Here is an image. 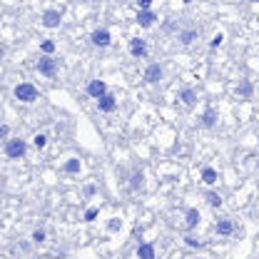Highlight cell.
<instances>
[{"label":"cell","instance_id":"1","mask_svg":"<svg viewBox=\"0 0 259 259\" xmlns=\"http://www.w3.org/2000/svg\"><path fill=\"white\" fill-rule=\"evenodd\" d=\"M28 147H30V142L25 137H8L3 142V155L8 160H23L28 155Z\"/></svg>","mask_w":259,"mask_h":259},{"label":"cell","instance_id":"2","mask_svg":"<svg viewBox=\"0 0 259 259\" xmlns=\"http://www.w3.org/2000/svg\"><path fill=\"white\" fill-rule=\"evenodd\" d=\"M13 97H15L18 102H23V105H33V102L40 100V90H38L33 83H18V85L13 87Z\"/></svg>","mask_w":259,"mask_h":259},{"label":"cell","instance_id":"3","mask_svg":"<svg viewBox=\"0 0 259 259\" xmlns=\"http://www.w3.org/2000/svg\"><path fill=\"white\" fill-rule=\"evenodd\" d=\"M35 70L43 75V78H48V80H53L55 75H58V70H60V60L55 58V55H43L40 60H38V65H35Z\"/></svg>","mask_w":259,"mask_h":259},{"label":"cell","instance_id":"4","mask_svg":"<svg viewBox=\"0 0 259 259\" xmlns=\"http://www.w3.org/2000/svg\"><path fill=\"white\" fill-rule=\"evenodd\" d=\"M60 23H63V10H58V8H45V10H43L40 25H43L45 30H58Z\"/></svg>","mask_w":259,"mask_h":259},{"label":"cell","instance_id":"5","mask_svg":"<svg viewBox=\"0 0 259 259\" xmlns=\"http://www.w3.org/2000/svg\"><path fill=\"white\" fill-rule=\"evenodd\" d=\"M142 80H145L147 85H160V83L165 80V68H162V63H147V68H145V73H142Z\"/></svg>","mask_w":259,"mask_h":259},{"label":"cell","instance_id":"6","mask_svg":"<svg viewBox=\"0 0 259 259\" xmlns=\"http://www.w3.org/2000/svg\"><path fill=\"white\" fill-rule=\"evenodd\" d=\"M127 50H130V55H132L135 60H145V58L150 55V45H147L145 38H130V40H127Z\"/></svg>","mask_w":259,"mask_h":259},{"label":"cell","instance_id":"7","mask_svg":"<svg viewBox=\"0 0 259 259\" xmlns=\"http://www.w3.org/2000/svg\"><path fill=\"white\" fill-rule=\"evenodd\" d=\"M90 45L92 48H110L112 45V33L107 30V28H95L92 33H90Z\"/></svg>","mask_w":259,"mask_h":259},{"label":"cell","instance_id":"8","mask_svg":"<svg viewBox=\"0 0 259 259\" xmlns=\"http://www.w3.org/2000/svg\"><path fill=\"white\" fill-rule=\"evenodd\" d=\"M85 92H87V97H92V100H100L102 95H107L110 90H107V83L105 80H100V78H92V80H87V85H85Z\"/></svg>","mask_w":259,"mask_h":259},{"label":"cell","instance_id":"9","mask_svg":"<svg viewBox=\"0 0 259 259\" xmlns=\"http://www.w3.org/2000/svg\"><path fill=\"white\" fill-rule=\"evenodd\" d=\"M177 100L187 107V110H192L194 105H197V100H199V95H197V90L194 87H182L179 92H177Z\"/></svg>","mask_w":259,"mask_h":259},{"label":"cell","instance_id":"10","mask_svg":"<svg viewBox=\"0 0 259 259\" xmlns=\"http://www.w3.org/2000/svg\"><path fill=\"white\" fill-rule=\"evenodd\" d=\"M157 20H160V18H157L155 10H137V15H135V23H137L140 28H152Z\"/></svg>","mask_w":259,"mask_h":259},{"label":"cell","instance_id":"11","mask_svg":"<svg viewBox=\"0 0 259 259\" xmlns=\"http://www.w3.org/2000/svg\"><path fill=\"white\" fill-rule=\"evenodd\" d=\"M97 102V110L100 112H105V115H110V112H115L117 110V97L112 95V92H107V95H102L100 100H95Z\"/></svg>","mask_w":259,"mask_h":259},{"label":"cell","instance_id":"12","mask_svg":"<svg viewBox=\"0 0 259 259\" xmlns=\"http://www.w3.org/2000/svg\"><path fill=\"white\" fill-rule=\"evenodd\" d=\"M234 219L232 217H222V219H217V224H214V232L219 234V237H232L234 234Z\"/></svg>","mask_w":259,"mask_h":259},{"label":"cell","instance_id":"13","mask_svg":"<svg viewBox=\"0 0 259 259\" xmlns=\"http://www.w3.org/2000/svg\"><path fill=\"white\" fill-rule=\"evenodd\" d=\"M199 179H202V184H207V187H214L217 182H219V170L217 167H202V172H199Z\"/></svg>","mask_w":259,"mask_h":259},{"label":"cell","instance_id":"14","mask_svg":"<svg viewBox=\"0 0 259 259\" xmlns=\"http://www.w3.org/2000/svg\"><path fill=\"white\" fill-rule=\"evenodd\" d=\"M135 254H137V259H157V247L152 242H140Z\"/></svg>","mask_w":259,"mask_h":259},{"label":"cell","instance_id":"15","mask_svg":"<svg viewBox=\"0 0 259 259\" xmlns=\"http://www.w3.org/2000/svg\"><path fill=\"white\" fill-rule=\"evenodd\" d=\"M217 120H219L217 110H214V107H207V110L202 112V117H199V125H202L204 130H212V127L217 125Z\"/></svg>","mask_w":259,"mask_h":259},{"label":"cell","instance_id":"16","mask_svg":"<svg viewBox=\"0 0 259 259\" xmlns=\"http://www.w3.org/2000/svg\"><path fill=\"white\" fill-rule=\"evenodd\" d=\"M60 170H63L65 174H80V172H83V160H80V157H68Z\"/></svg>","mask_w":259,"mask_h":259},{"label":"cell","instance_id":"17","mask_svg":"<svg viewBox=\"0 0 259 259\" xmlns=\"http://www.w3.org/2000/svg\"><path fill=\"white\" fill-rule=\"evenodd\" d=\"M199 219H202L199 209H197V207H187V212H184V227H187L189 232H192V229H197Z\"/></svg>","mask_w":259,"mask_h":259},{"label":"cell","instance_id":"18","mask_svg":"<svg viewBox=\"0 0 259 259\" xmlns=\"http://www.w3.org/2000/svg\"><path fill=\"white\" fill-rule=\"evenodd\" d=\"M237 97H239V100H252V97H254V85H252V80H239V85H237Z\"/></svg>","mask_w":259,"mask_h":259},{"label":"cell","instance_id":"19","mask_svg":"<svg viewBox=\"0 0 259 259\" xmlns=\"http://www.w3.org/2000/svg\"><path fill=\"white\" fill-rule=\"evenodd\" d=\"M197 38H199V33H197L194 28H184V30H179V35H177V40H179L184 48H187V45H192Z\"/></svg>","mask_w":259,"mask_h":259},{"label":"cell","instance_id":"20","mask_svg":"<svg viewBox=\"0 0 259 259\" xmlns=\"http://www.w3.org/2000/svg\"><path fill=\"white\" fill-rule=\"evenodd\" d=\"M204 199L209 202V207H222V202H224V199H222V194H219V192H214V189H207V192H204Z\"/></svg>","mask_w":259,"mask_h":259},{"label":"cell","instance_id":"21","mask_svg":"<svg viewBox=\"0 0 259 259\" xmlns=\"http://www.w3.org/2000/svg\"><path fill=\"white\" fill-rule=\"evenodd\" d=\"M33 147L35 150H45L48 147V135L45 132H35L33 135Z\"/></svg>","mask_w":259,"mask_h":259},{"label":"cell","instance_id":"22","mask_svg":"<svg viewBox=\"0 0 259 259\" xmlns=\"http://www.w3.org/2000/svg\"><path fill=\"white\" fill-rule=\"evenodd\" d=\"M97 217H100V207H87L85 214H83V222H85V224H92Z\"/></svg>","mask_w":259,"mask_h":259},{"label":"cell","instance_id":"23","mask_svg":"<svg viewBox=\"0 0 259 259\" xmlns=\"http://www.w3.org/2000/svg\"><path fill=\"white\" fill-rule=\"evenodd\" d=\"M55 50H58V45H55L53 40H43V43H40V53H43V55H55Z\"/></svg>","mask_w":259,"mask_h":259},{"label":"cell","instance_id":"24","mask_svg":"<svg viewBox=\"0 0 259 259\" xmlns=\"http://www.w3.org/2000/svg\"><path fill=\"white\" fill-rule=\"evenodd\" d=\"M184 244H187L189 249H202V247H204V242H202V239H197V237H192V234H187V237H184Z\"/></svg>","mask_w":259,"mask_h":259},{"label":"cell","instance_id":"25","mask_svg":"<svg viewBox=\"0 0 259 259\" xmlns=\"http://www.w3.org/2000/svg\"><path fill=\"white\" fill-rule=\"evenodd\" d=\"M122 229V219L120 217H110L107 219V232H120Z\"/></svg>","mask_w":259,"mask_h":259},{"label":"cell","instance_id":"26","mask_svg":"<svg viewBox=\"0 0 259 259\" xmlns=\"http://www.w3.org/2000/svg\"><path fill=\"white\" fill-rule=\"evenodd\" d=\"M142 179H145V174H142V172H132L130 187H132V189H140V187H142Z\"/></svg>","mask_w":259,"mask_h":259},{"label":"cell","instance_id":"27","mask_svg":"<svg viewBox=\"0 0 259 259\" xmlns=\"http://www.w3.org/2000/svg\"><path fill=\"white\" fill-rule=\"evenodd\" d=\"M30 239H33L35 244H43V242L48 239V234H45V229H35V232L30 234Z\"/></svg>","mask_w":259,"mask_h":259},{"label":"cell","instance_id":"28","mask_svg":"<svg viewBox=\"0 0 259 259\" xmlns=\"http://www.w3.org/2000/svg\"><path fill=\"white\" fill-rule=\"evenodd\" d=\"M135 3H137V10H152L155 0H135Z\"/></svg>","mask_w":259,"mask_h":259},{"label":"cell","instance_id":"29","mask_svg":"<svg viewBox=\"0 0 259 259\" xmlns=\"http://www.w3.org/2000/svg\"><path fill=\"white\" fill-rule=\"evenodd\" d=\"M222 43H224V33H217V35L209 40V48H219Z\"/></svg>","mask_w":259,"mask_h":259},{"label":"cell","instance_id":"30","mask_svg":"<svg viewBox=\"0 0 259 259\" xmlns=\"http://www.w3.org/2000/svg\"><path fill=\"white\" fill-rule=\"evenodd\" d=\"M8 137H10V127H8V125H0V140L5 142Z\"/></svg>","mask_w":259,"mask_h":259},{"label":"cell","instance_id":"31","mask_svg":"<svg viewBox=\"0 0 259 259\" xmlns=\"http://www.w3.org/2000/svg\"><path fill=\"white\" fill-rule=\"evenodd\" d=\"M95 192H97V184H87L85 187V197H92Z\"/></svg>","mask_w":259,"mask_h":259},{"label":"cell","instance_id":"32","mask_svg":"<svg viewBox=\"0 0 259 259\" xmlns=\"http://www.w3.org/2000/svg\"><path fill=\"white\" fill-rule=\"evenodd\" d=\"M3 58H5V48H3V45H0V60H3Z\"/></svg>","mask_w":259,"mask_h":259},{"label":"cell","instance_id":"33","mask_svg":"<svg viewBox=\"0 0 259 259\" xmlns=\"http://www.w3.org/2000/svg\"><path fill=\"white\" fill-rule=\"evenodd\" d=\"M249 3H259V0H249Z\"/></svg>","mask_w":259,"mask_h":259},{"label":"cell","instance_id":"34","mask_svg":"<svg viewBox=\"0 0 259 259\" xmlns=\"http://www.w3.org/2000/svg\"><path fill=\"white\" fill-rule=\"evenodd\" d=\"M115 3H120V0H115Z\"/></svg>","mask_w":259,"mask_h":259}]
</instances>
